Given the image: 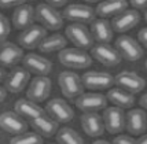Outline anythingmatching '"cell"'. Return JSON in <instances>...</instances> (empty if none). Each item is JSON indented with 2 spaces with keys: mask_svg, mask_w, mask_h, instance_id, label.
Returning <instances> with one entry per match:
<instances>
[{
  "mask_svg": "<svg viewBox=\"0 0 147 144\" xmlns=\"http://www.w3.org/2000/svg\"><path fill=\"white\" fill-rule=\"evenodd\" d=\"M58 59L61 65H63L69 69H77V70H83L87 69L92 65V58L91 55H88V52L83 48H63L59 52Z\"/></svg>",
  "mask_w": 147,
  "mask_h": 144,
  "instance_id": "obj_1",
  "label": "cell"
},
{
  "mask_svg": "<svg viewBox=\"0 0 147 144\" xmlns=\"http://www.w3.org/2000/svg\"><path fill=\"white\" fill-rule=\"evenodd\" d=\"M58 84L61 87L63 96H66L67 99H71V100H76L80 95L84 94V89H85L81 75H78L77 73L70 71V70L59 73Z\"/></svg>",
  "mask_w": 147,
  "mask_h": 144,
  "instance_id": "obj_2",
  "label": "cell"
},
{
  "mask_svg": "<svg viewBox=\"0 0 147 144\" xmlns=\"http://www.w3.org/2000/svg\"><path fill=\"white\" fill-rule=\"evenodd\" d=\"M65 33H66V37L78 48L90 50V48L94 47L95 38L92 36V32L85 26V24L71 22L70 25L66 26V32Z\"/></svg>",
  "mask_w": 147,
  "mask_h": 144,
  "instance_id": "obj_3",
  "label": "cell"
},
{
  "mask_svg": "<svg viewBox=\"0 0 147 144\" xmlns=\"http://www.w3.org/2000/svg\"><path fill=\"white\" fill-rule=\"evenodd\" d=\"M36 19L48 30H59L63 26V14L48 3L36 7Z\"/></svg>",
  "mask_w": 147,
  "mask_h": 144,
  "instance_id": "obj_4",
  "label": "cell"
},
{
  "mask_svg": "<svg viewBox=\"0 0 147 144\" xmlns=\"http://www.w3.org/2000/svg\"><path fill=\"white\" fill-rule=\"evenodd\" d=\"M115 48L120 52L122 59L128 62H136L143 58V48L140 43H138L135 38L127 34H121L120 37L115 40Z\"/></svg>",
  "mask_w": 147,
  "mask_h": 144,
  "instance_id": "obj_5",
  "label": "cell"
},
{
  "mask_svg": "<svg viewBox=\"0 0 147 144\" xmlns=\"http://www.w3.org/2000/svg\"><path fill=\"white\" fill-rule=\"evenodd\" d=\"M103 121L106 131L111 135L121 133L127 128V114L124 113V108L118 106L106 107L103 110Z\"/></svg>",
  "mask_w": 147,
  "mask_h": 144,
  "instance_id": "obj_6",
  "label": "cell"
},
{
  "mask_svg": "<svg viewBox=\"0 0 147 144\" xmlns=\"http://www.w3.org/2000/svg\"><path fill=\"white\" fill-rule=\"evenodd\" d=\"M91 55L99 63L107 67H114L121 62L122 57L115 47L109 45V43H98L91 48Z\"/></svg>",
  "mask_w": 147,
  "mask_h": 144,
  "instance_id": "obj_7",
  "label": "cell"
},
{
  "mask_svg": "<svg viewBox=\"0 0 147 144\" xmlns=\"http://www.w3.org/2000/svg\"><path fill=\"white\" fill-rule=\"evenodd\" d=\"M30 81V71L25 66H15L7 74L4 85L11 94H21Z\"/></svg>",
  "mask_w": 147,
  "mask_h": 144,
  "instance_id": "obj_8",
  "label": "cell"
},
{
  "mask_svg": "<svg viewBox=\"0 0 147 144\" xmlns=\"http://www.w3.org/2000/svg\"><path fill=\"white\" fill-rule=\"evenodd\" d=\"M63 18L77 24H92L96 19V8L87 4H70L65 8Z\"/></svg>",
  "mask_w": 147,
  "mask_h": 144,
  "instance_id": "obj_9",
  "label": "cell"
},
{
  "mask_svg": "<svg viewBox=\"0 0 147 144\" xmlns=\"http://www.w3.org/2000/svg\"><path fill=\"white\" fill-rule=\"evenodd\" d=\"M45 111L59 124H67L74 118V110L61 98H54L48 102L45 106Z\"/></svg>",
  "mask_w": 147,
  "mask_h": 144,
  "instance_id": "obj_10",
  "label": "cell"
},
{
  "mask_svg": "<svg viewBox=\"0 0 147 144\" xmlns=\"http://www.w3.org/2000/svg\"><path fill=\"white\" fill-rule=\"evenodd\" d=\"M47 37V29L43 25H32L18 36V44L25 50H34Z\"/></svg>",
  "mask_w": 147,
  "mask_h": 144,
  "instance_id": "obj_11",
  "label": "cell"
},
{
  "mask_svg": "<svg viewBox=\"0 0 147 144\" xmlns=\"http://www.w3.org/2000/svg\"><path fill=\"white\" fill-rule=\"evenodd\" d=\"M114 84L134 95L142 92L146 87V81L143 77H140L135 71H128V70L120 71L117 75H114Z\"/></svg>",
  "mask_w": 147,
  "mask_h": 144,
  "instance_id": "obj_12",
  "label": "cell"
},
{
  "mask_svg": "<svg viewBox=\"0 0 147 144\" xmlns=\"http://www.w3.org/2000/svg\"><path fill=\"white\" fill-rule=\"evenodd\" d=\"M51 80L47 75H37L34 77L26 91V96L33 102H44L45 99H48V96L51 94Z\"/></svg>",
  "mask_w": 147,
  "mask_h": 144,
  "instance_id": "obj_13",
  "label": "cell"
},
{
  "mask_svg": "<svg viewBox=\"0 0 147 144\" xmlns=\"http://www.w3.org/2000/svg\"><path fill=\"white\" fill-rule=\"evenodd\" d=\"M84 87L92 91H103L110 89L114 85V75L106 71H87L81 75Z\"/></svg>",
  "mask_w": 147,
  "mask_h": 144,
  "instance_id": "obj_14",
  "label": "cell"
},
{
  "mask_svg": "<svg viewBox=\"0 0 147 144\" xmlns=\"http://www.w3.org/2000/svg\"><path fill=\"white\" fill-rule=\"evenodd\" d=\"M0 128L10 135H19L28 131V122L25 118L18 114L15 110L14 111H4L0 114Z\"/></svg>",
  "mask_w": 147,
  "mask_h": 144,
  "instance_id": "obj_15",
  "label": "cell"
},
{
  "mask_svg": "<svg viewBox=\"0 0 147 144\" xmlns=\"http://www.w3.org/2000/svg\"><path fill=\"white\" fill-rule=\"evenodd\" d=\"M76 106L83 111H100L105 110L107 107V96L102 94H95V92H90V94H83L77 98L76 100Z\"/></svg>",
  "mask_w": 147,
  "mask_h": 144,
  "instance_id": "obj_16",
  "label": "cell"
},
{
  "mask_svg": "<svg viewBox=\"0 0 147 144\" xmlns=\"http://www.w3.org/2000/svg\"><path fill=\"white\" fill-rule=\"evenodd\" d=\"M81 126L83 131L90 136V137H100L105 131V121H103V115L100 117L98 111H87L81 115Z\"/></svg>",
  "mask_w": 147,
  "mask_h": 144,
  "instance_id": "obj_17",
  "label": "cell"
},
{
  "mask_svg": "<svg viewBox=\"0 0 147 144\" xmlns=\"http://www.w3.org/2000/svg\"><path fill=\"white\" fill-rule=\"evenodd\" d=\"M22 62L26 69L30 73H34L36 75H48L52 70L51 61L38 55V54H34V52L26 54Z\"/></svg>",
  "mask_w": 147,
  "mask_h": 144,
  "instance_id": "obj_18",
  "label": "cell"
},
{
  "mask_svg": "<svg viewBox=\"0 0 147 144\" xmlns=\"http://www.w3.org/2000/svg\"><path fill=\"white\" fill-rule=\"evenodd\" d=\"M127 131L134 136L146 133L147 114L143 108H132L127 113Z\"/></svg>",
  "mask_w": 147,
  "mask_h": 144,
  "instance_id": "obj_19",
  "label": "cell"
},
{
  "mask_svg": "<svg viewBox=\"0 0 147 144\" xmlns=\"http://www.w3.org/2000/svg\"><path fill=\"white\" fill-rule=\"evenodd\" d=\"M25 54L24 48L18 47L13 43L3 41L1 43V50H0V62L3 65V67H11L18 65L21 61H24Z\"/></svg>",
  "mask_w": 147,
  "mask_h": 144,
  "instance_id": "obj_20",
  "label": "cell"
},
{
  "mask_svg": "<svg viewBox=\"0 0 147 144\" xmlns=\"http://www.w3.org/2000/svg\"><path fill=\"white\" fill-rule=\"evenodd\" d=\"M139 22H140V14L135 8V10H125L124 13L115 15L111 21V25L115 32L125 33V32L134 29Z\"/></svg>",
  "mask_w": 147,
  "mask_h": 144,
  "instance_id": "obj_21",
  "label": "cell"
},
{
  "mask_svg": "<svg viewBox=\"0 0 147 144\" xmlns=\"http://www.w3.org/2000/svg\"><path fill=\"white\" fill-rule=\"evenodd\" d=\"M58 121L52 118L51 115L45 113L40 117L30 119V125H32L33 131H36L37 133H40L43 137L48 139L52 136H57L58 131H59V126H58Z\"/></svg>",
  "mask_w": 147,
  "mask_h": 144,
  "instance_id": "obj_22",
  "label": "cell"
},
{
  "mask_svg": "<svg viewBox=\"0 0 147 144\" xmlns=\"http://www.w3.org/2000/svg\"><path fill=\"white\" fill-rule=\"evenodd\" d=\"M36 19V8H33L30 4H22L15 8L13 13V24L14 28L18 30H25L29 26L34 25Z\"/></svg>",
  "mask_w": 147,
  "mask_h": 144,
  "instance_id": "obj_23",
  "label": "cell"
},
{
  "mask_svg": "<svg viewBox=\"0 0 147 144\" xmlns=\"http://www.w3.org/2000/svg\"><path fill=\"white\" fill-rule=\"evenodd\" d=\"M125 10H128V1L127 0H103L99 1V4L96 7V14L102 18L113 17L124 13Z\"/></svg>",
  "mask_w": 147,
  "mask_h": 144,
  "instance_id": "obj_24",
  "label": "cell"
},
{
  "mask_svg": "<svg viewBox=\"0 0 147 144\" xmlns=\"http://www.w3.org/2000/svg\"><path fill=\"white\" fill-rule=\"evenodd\" d=\"M14 110L18 114H21L24 118L29 119V121L47 113L43 107L38 106L37 102L30 100L29 98L28 99H18L14 104Z\"/></svg>",
  "mask_w": 147,
  "mask_h": 144,
  "instance_id": "obj_25",
  "label": "cell"
},
{
  "mask_svg": "<svg viewBox=\"0 0 147 144\" xmlns=\"http://www.w3.org/2000/svg\"><path fill=\"white\" fill-rule=\"evenodd\" d=\"M113 25L111 22L105 18L95 19L91 24V32L92 36L98 43H110L113 38Z\"/></svg>",
  "mask_w": 147,
  "mask_h": 144,
  "instance_id": "obj_26",
  "label": "cell"
},
{
  "mask_svg": "<svg viewBox=\"0 0 147 144\" xmlns=\"http://www.w3.org/2000/svg\"><path fill=\"white\" fill-rule=\"evenodd\" d=\"M106 96L114 106H118L121 108H132V106L135 104L134 94H131L120 87L110 88Z\"/></svg>",
  "mask_w": 147,
  "mask_h": 144,
  "instance_id": "obj_27",
  "label": "cell"
},
{
  "mask_svg": "<svg viewBox=\"0 0 147 144\" xmlns=\"http://www.w3.org/2000/svg\"><path fill=\"white\" fill-rule=\"evenodd\" d=\"M66 48V37L63 34H52L50 37H45L43 43L38 45V50L43 54H51V52H61Z\"/></svg>",
  "mask_w": 147,
  "mask_h": 144,
  "instance_id": "obj_28",
  "label": "cell"
},
{
  "mask_svg": "<svg viewBox=\"0 0 147 144\" xmlns=\"http://www.w3.org/2000/svg\"><path fill=\"white\" fill-rule=\"evenodd\" d=\"M57 141L59 144H83L84 143V139L83 136L76 132L73 128H61L57 133Z\"/></svg>",
  "mask_w": 147,
  "mask_h": 144,
  "instance_id": "obj_29",
  "label": "cell"
},
{
  "mask_svg": "<svg viewBox=\"0 0 147 144\" xmlns=\"http://www.w3.org/2000/svg\"><path fill=\"white\" fill-rule=\"evenodd\" d=\"M43 136L37 133V132H24V133H19L11 137L10 143L11 144H41L43 143Z\"/></svg>",
  "mask_w": 147,
  "mask_h": 144,
  "instance_id": "obj_30",
  "label": "cell"
},
{
  "mask_svg": "<svg viewBox=\"0 0 147 144\" xmlns=\"http://www.w3.org/2000/svg\"><path fill=\"white\" fill-rule=\"evenodd\" d=\"M0 24H1V33H0V40H1V43L3 41H6V38L10 36V33H11V25H10V21L7 18L6 15H0Z\"/></svg>",
  "mask_w": 147,
  "mask_h": 144,
  "instance_id": "obj_31",
  "label": "cell"
},
{
  "mask_svg": "<svg viewBox=\"0 0 147 144\" xmlns=\"http://www.w3.org/2000/svg\"><path fill=\"white\" fill-rule=\"evenodd\" d=\"M113 143L114 144H134L136 143V139H134V135H118V136H115L114 140H113Z\"/></svg>",
  "mask_w": 147,
  "mask_h": 144,
  "instance_id": "obj_32",
  "label": "cell"
},
{
  "mask_svg": "<svg viewBox=\"0 0 147 144\" xmlns=\"http://www.w3.org/2000/svg\"><path fill=\"white\" fill-rule=\"evenodd\" d=\"M28 0H0V6L3 8H11V7H19L25 4Z\"/></svg>",
  "mask_w": 147,
  "mask_h": 144,
  "instance_id": "obj_33",
  "label": "cell"
},
{
  "mask_svg": "<svg viewBox=\"0 0 147 144\" xmlns=\"http://www.w3.org/2000/svg\"><path fill=\"white\" fill-rule=\"evenodd\" d=\"M138 38H139V43L143 44V47L147 48V28H143L139 30L138 33Z\"/></svg>",
  "mask_w": 147,
  "mask_h": 144,
  "instance_id": "obj_34",
  "label": "cell"
},
{
  "mask_svg": "<svg viewBox=\"0 0 147 144\" xmlns=\"http://www.w3.org/2000/svg\"><path fill=\"white\" fill-rule=\"evenodd\" d=\"M131 4L136 10H146L147 8V0H131Z\"/></svg>",
  "mask_w": 147,
  "mask_h": 144,
  "instance_id": "obj_35",
  "label": "cell"
},
{
  "mask_svg": "<svg viewBox=\"0 0 147 144\" xmlns=\"http://www.w3.org/2000/svg\"><path fill=\"white\" fill-rule=\"evenodd\" d=\"M48 4H51L52 7H55V8H58V7H63L66 6L70 0H45Z\"/></svg>",
  "mask_w": 147,
  "mask_h": 144,
  "instance_id": "obj_36",
  "label": "cell"
},
{
  "mask_svg": "<svg viewBox=\"0 0 147 144\" xmlns=\"http://www.w3.org/2000/svg\"><path fill=\"white\" fill-rule=\"evenodd\" d=\"M7 89L6 85H3V87H0V102H4L6 100V96H7Z\"/></svg>",
  "mask_w": 147,
  "mask_h": 144,
  "instance_id": "obj_37",
  "label": "cell"
},
{
  "mask_svg": "<svg viewBox=\"0 0 147 144\" xmlns=\"http://www.w3.org/2000/svg\"><path fill=\"white\" fill-rule=\"evenodd\" d=\"M136 143H139V144H147V133H143V135H140L139 137L136 139Z\"/></svg>",
  "mask_w": 147,
  "mask_h": 144,
  "instance_id": "obj_38",
  "label": "cell"
},
{
  "mask_svg": "<svg viewBox=\"0 0 147 144\" xmlns=\"http://www.w3.org/2000/svg\"><path fill=\"white\" fill-rule=\"evenodd\" d=\"M139 104H140L144 110H147V94H144L143 96L140 98V100H139Z\"/></svg>",
  "mask_w": 147,
  "mask_h": 144,
  "instance_id": "obj_39",
  "label": "cell"
},
{
  "mask_svg": "<svg viewBox=\"0 0 147 144\" xmlns=\"http://www.w3.org/2000/svg\"><path fill=\"white\" fill-rule=\"evenodd\" d=\"M109 141L107 140H103V139H100V140H95L94 141V144H107Z\"/></svg>",
  "mask_w": 147,
  "mask_h": 144,
  "instance_id": "obj_40",
  "label": "cell"
},
{
  "mask_svg": "<svg viewBox=\"0 0 147 144\" xmlns=\"http://www.w3.org/2000/svg\"><path fill=\"white\" fill-rule=\"evenodd\" d=\"M85 1H88V3H96V1H99V0H85Z\"/></svg>",
  "mask_w": 147,
  "mask_h": 144,
  "instance_id": "obj_41",
  "label": "cell"
},
{
  "mask_svg": "<svg viewBox=\"0 0 147 144\" xmlns=\"http://www.w3.org/2000/svg\"><path fill=\"white\" fill-rule=\"evenodd\" d=\"M144 19H146V22H147V8H146V13H144Z\"/></svg>",
  "mask_w": 147,
  "mask_h": 144,
  "instance_id": "obj_42",
  "label": "cell"
},
{
  "mask_svg": "<svg viewBox=\"0 0 147 144\" xmlns=\"http://www.w3.org/2000/svg\"><path fill=\"white\" fill-rule=\"evenodd\" d=\"M146 70H147V61H146Z\"/></svg>",
  "mask_w": 147,
  "mask_h": 144,
  "instance_id": "obj_43",
  "label": "cell"
}]
</instances>
